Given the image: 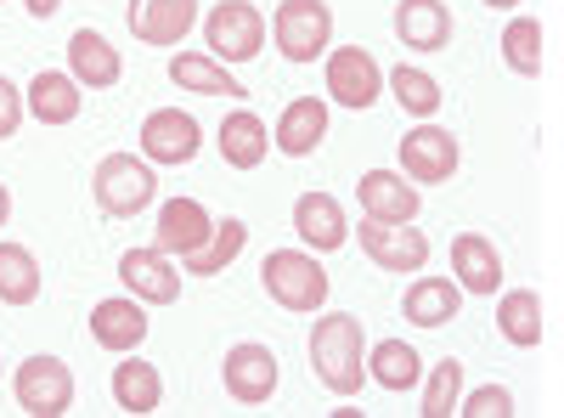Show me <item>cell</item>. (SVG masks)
Wrapping results in <instances>:
<instances>
[{
    "mask_svg": "<svg viewBox=\"0 0 564 418\" xmlns=\"http://www.w3.org/2000/svg\"><path fill=\"white\" fill-rule=\"evenodd\" d=\"M311 374L334 390V396H356L367 379V334H361V317L334 311V317H316L311 329Z\"/></svg>",
    "mask_w": 564,
    "mask_h": 418,
    "instance_id": "6da1fadb",
    "label": "cell"
},
{
    "mask_svg": "<svg viewBox=\"0 0 564 418\" xmlns=\"http://www.w3.org/2000/svg\"><path fill=\"white\" fill-rule=\"evenodd\" d=\"M260 283H265V294L282 311L311 317V311L327 306V271H322V260L311 249H271L265 266H260Z\"/></svg>",
    "mask_w": 564,
    "mask_h": 418,
    "instance_id": "7a4b0ae2",
    "label": "cell"
},
{
    "mask_svg": "<svg viewBox=\"0 0 564 418\" xmlns=\"http://www.w3.org/2000/svg\"><path fill=\"white\" fill-rule=\"evenodd\" d=\"M90 193H97L102 215L124 221V215H141L159 199V175H153L148 159H135V153H108L97 164V175H90Z\"/></svg>",
    "mask_w": 564,
    "mask_h": 418,
    "instance_id": "3957f363",
    "label": "cell"
},
{
    "mask_svg": "<svg viewBox=\"0 0 564 418\" xmlns=\"http://www.w3.org/2000/svg\"><path fill=\"white\" fill-rule=\"evenodd\" d=\"M271 40L300 68L327 57V45H334V12H327V0H282L271 12Z\"/></svg>",
    "mask_w": 564,
    "mask_h": 418,
    "instance_id": "277c9868",
    "label": "cell"
},
{
    "mask_svg": "<svg viewBox=\"0 0 564 418\" xmlns=\"http://www.w3.org/2000/svg\"><path fill=\"white\" fill-rule=\"evenodd\" d=\"M204 45L215 63H254L260 45H265V18L260 7H249V0H220V7L204 18Z\"/></svg>",
    "mask_w": 564,
    "mask_h": 418,
    "instance_id": "5b68a950",
    "label": "cell"
},
{
    "mask_svg": "<svg viewBox=\"0 0 564 418\" xmlns=\"http://www.w3.org/2000/svg\"><path fill=\"white\" fill-rule=\"evenodd\" d=\"M12 396L29 418H63L74 407V367L57 356H29L12 374Z\"/></svg>",
    "mask_w": 564,
    "mask_h": 418,
    "instance_id": "8992f818",
    "label": "cell"
},
{
    "mask_svg": "<svg viewBox=\"0 0 564 418\" xmlns=\"http://www.w3.org/2000/svg\"><path fill=\"white\" fill-rule=\"evenodd\" d=\"M379 90H384V68L367 45H339V52H327V97H334L339 108L361 114V108L379 103Z\"/></svg>",
    "mask_w": 564,
    "mask_h": 418,
    "instance_id": "52a82bcc",
    "label": "cell"
},
{
    "mask_svg": "<svg viewBox=\"0 0 564 418\" xmlns=\"http://www.w3.org/2000/svg\"><path fill=\"white\" fill-rule=\"evenodd\" d=\"M220 379H226V396H231V401H243V407L271 401V396H276V385H282L276 351H271V345H254V340L231 345V351H226V362H220Z\"/></svg>",
    "mask_w": 564,
    "mask_h": 418,
    "instance_id": "ba28073f",
    "label": "cell"
},
{
    "mask_svg": "<svg viewBox=\"0 0 564 418\" xmlns=\"http://www.w3.org/2000/svg\"><path fill=\"white\" fill-rule=\"evenodd\" d=\"M463 164V148L457 136L441 130V125H417L401 136V175L406 181H423V187H441V181H452Z\"/></svg>",
    "mask_w": 564,
    "mask_h": 418,
    "instance_id": "9c48e42d",
    "label": "cell"
},
{
    "mask_svg": "<svg viewBox=\"0 0 564 418\" xmlns=\"http://www.w3.org/2000/svg\"><path fill=\"white\" fill-rule=\"evenodd\" d=\"M204 148V130L181 108H153L141 119V159L148 164H193Z\"/></svg>",
    "mask_w": 564,
    "mask_h": 418,
    "instance_id": "30bf717a",
    "label": "cell"
},
{
    "mask_svg": "<svg viewBox=\"0 0 564 418\" xmlns=\"http://www.w3.org/2000/svg\"><path fill=\"white\" fill-rule=\"evenodd\" d=\"M361 255L379 271H423L430 266V238L412 221H367L361 226Z\"/></svg>",
    "mask_w": 564,
    "mask_h": 418,
    "instance_id": "8fae6325",
    "label": "cell"
},
{
    "mask_svg": "<svg viewBox=\"0 0 564 418\" xmlns=\"http://www.w3.org/2000/svg\"><path fill=\"white\" fill-rule=\"evenodd\" d=\"M119 283L141 306H175L181 300V266L159 249H124L119 255Z\"/></svg>",
    "mask_w": 564,
    "mask_h": 418,
    "instance_id": "7c38bea8",
    "label": "cell"
},
{
    "mask_svg": "<svg viewBox=\"0 0 564 418\" xmlns=\"http://www.w3.org/2000/svg\"><path fill=\"white\" fill-rule=\"evenodd\" d=\"M209 232H215V221H209V210L198 199H170V204H159L153 249L170 255V260H186V255H198L209 244Z\"/></svg>",
    "mask_w": 564,
    "mask_h": 418,
    "instance_id": "4fadbf2b",
    "label": "cell"
},
{
    "mask_svg": "<svg viewBox=\"0 0 564 418\" xmlns=\"http://www.w3.org/2000/svg\"><path fill=\"white\" fill-rule=\"evenodd\" d=\"M294 232L311 255H334L350 244V221H345V204L334 193H300L294 199Z\"/></svg>",
    "mask_w": 564,
    "mask_h": 418,
    "instance_id": "5bb4252c",
    "label": "cell"
},
{
    "mask_svg": "<svg viewBox=\"0 0 564 418\" xmlns=\"http://www.w3.org/2000/svg\"><path fill=\"white\" fill-rule=\"evenodd\" d=\"M327 142V103L322 97H294L271 125V148L282 159H311Z\"/></svg>",
    "mask_w": 564,
    "mask_h": 418,
    "instance_id": "9a60e30c",
    "label": "cell"
},
{
    "mask_svg": "<svg viewBox=\"0 0 564 418\" xmlns=\"http://www.w3.org/2000/svg\"><path fill=\"white\" fill-rule=\"evenodd\" d=\"M124 18L141 45H181L198 23V0H130Z\"/></svg>",
    "mask_w": 564,
    "mask_h": 418,
    "instance_id": "2e32d148",
    "label": "cell"
},
{
    "mask_svg": "<svg viewBox=\"0 0 564 418\" xmlns=\"http://www.w3.org/2000/svg\"><path fill=\"white\" fill-rule=\"evenodd\" d=\"M23 108L40 119V125H74L79 108H85V85L68 74V68H40L23 90Z\"/></svg>",
    "mask_w": 564,
    "mask_h": 418,
    "instance_id": "e0dca14e",
    "label": "cell"
},
{
    "mask_svg": "<svg viewBox=\"0 0 564 418\" xmlns=\"http://www.w3.org/2000/svg\"><path fill=\"white\" fill-rule=\"evenodd\" d=\"M90 340H97L102 351H113V356L141 351V340H148V311H141V300L135 294L102 300L97 311H90Z\"/></svg>",
    "mask_w": 564,
    "mask_h": 418,
    "instance_id": "ac0fdd59",
    "label": "cell"
},
{
    "mask_svg": "<svg viewBox=\"0 0 564 418\" xmlns=\"http://www.w3.org/2000/svg\"><path fill=\"white\" fill-rule=\"evenodd\" d=\"M452 283L463 294H497V283H502L497 244L480 238V232H457V238H452Z\"/></svg>",
    "mask_w": 564,
    "mask_h": 418,
    "instance_id": "d6986e66",
    "label": "cell"
},
{
    "mask_svg": "<svg viewBox=\"0 0 564 418\" xmlns=\"http://www.w3.org/2000/svg\"><path fill=\"white\" fill-rule=\"evenodd\" d=\"M68 74L85 85V90H113L124 79V57H119V45H108V34L97 29H79L68 40Z\"/></svg>",
    "mask_w": 564,
    "mask_h": 418,
    "instance_id": "ffe728a7",
    "label": "cell"
},
{
    "mask_svg": "<svg viewBox=\"0 0 564 418\" xmlns=\"http://www.w3.org/2000/svg\"><path fill=\"white\" fill-rule=\"evenodd\" d=\"M356 199L367 221H417V187L395 170H367L356 181Z\"/></svg>",
    "mask_w": 564,
    "mask_h": 418,
    "instance_id": "44dd1931",
    "label": "cell"
},
{
    "mask_svg": "<svg viewBox=\"0 0 564 418\" xmlns=\"http://www.w3.org/2000/svg\"><path fill=\"white\" fill-rule=\"evenodd\" d=\"M395 34H401L406 52H446V45H452L446 0H401V7H395Z\"/></svg>",
    "mask_w": 564,
    "mask_h": 418,
    "instance_id": "7402d4cb",
    "label": "cell"
},
{
    "mask_svg": "<svg viewBox=\"0 0 564 418\" xmlns=\"http://www.w3.org/2000/svg\"><path fill=\"white\" fill-rule=\"evenodd\" d=\"M215 142H220V159H226L231 170H260L265 153H271V130H265L260 114L238 108V114H226V125H220Z\"/></svg>",
    "mask_w": 564,
    "mask_h": 418,
    "instance_id": "603a6c76",
    "label": "cell"
},
{
    "mask_svg": "<svg viewBox=\"0 0 564 418\" xmlns=\"http://www.w3.org/2000/svg\"><path fill=\"white\" fill-rule=\"evenodd\" d=\"M401 311H406L412 329H446V322L463 311V289L452 283V277H417V283L406 289V300H401Z\"/></svg>",
    "mask_w": 564,
    "mask_h": 418,
    "instance_id": "cb8c5ba5",
    "label": "cell"
},
{
    "mask_svg": "<svg viewBox=\"0 0 564 418\" xmlns=\"http://www.w3.org/2000/svg\"><path fill=\"white\" fill-rule=\"evenodd\" d=\"M497 329L508 345H520V351H536L542 334H547V317H542V294L536 289H508L497 300Z\"/></svg>",
    "mask_w": 564,
    "mask_h": 418,
    "instance_id": "d4e9b609",
    "label": "cell"
},
{
    "mask_svg": "<svg viewBox=\"0 0 564 418\" xmlns=\"http://www.w3.org/2000/svg\"><path fill=\"white\" fill-rule=\"evenodd\" d=\"M367 379L379 385V390H412L423 379V356L406 345V340H379V345H367Z\"/></svg>",
    "mask_w": 564,
    "mask_h": 418,
    "instance_id": "484cf974",
    "label": "cell"
},
{
    "mask_svg": "<svg viewBox=\"0 0 564 418\" xmlns=\"http://www.w3.org/2000/svg\"><path fill=\"white\" fill-rule=\"evenodd\" d=\"M170 79H175L181 90H198V97H249V90L231 79V68L215 63L209 52H181V57H170Z\"/></svg>",
    "mask_w": 564,
    "mask_h": 418,
    "instance_id": "4316f807",
    "label": "cell"
},
{
    "mask_svg": "<svg viewBox=\"0 0 564 418\" xmlns=\"http://www.w3.org/2000/svg\"><path fill=\"white\" fill-rule=\"evenodd\" d=\"M243 244H249V226H243L238 215H226V221H215L209 244H204L198 255H186V260H181V271H186V277H220L231 260L243 255Z\"/></svg>",
    "mask_w": 564,
    "mask_h": 418,
    "instance_id": "83f0119b",
    "label": "cell"
},
{
    "mask_svg": "<svg viewBox=\"0 0 564 418\" xmlns=\"http://www.w3.org/2000/svg\"><path fill=\"white\" fill-rule=\"evenodd\" d=\"M113 401H119L130 418L159 412V401H164L159 367H153V362H119V367H113Z\"/></svg>",
    "mask_w": 564,
    "mask_h": 418,
    "instance_id": "f1b7e54d",
    "label": "cell"
},
{
    "mask_svg": "<svg viewBox=\"0 0 564 418\" xmlns=\"http://www.w3.org/2000/svg\"><path fill=\"white\" fill-rule=\"evenodd\" d=\"M40 300V260L29 244H0V306H34Z\"/></svg>",
    "mask_w": 564,
    "mask_h": 418,
    "instance_id": "f546056e",
    "label": "cell"
},
{
    "mask_svg": "<svg viewBox=\"0 0 564 418\" xmlns=\"http://www.w3.org/2000/svg\"><path fill=\"white\" fill-rule=\"evenodd\" d=\"M384 85L395 90V103H401L412 119H435V114H441V103H446L441 79H435V74H423V68H406V63H401Z\"/></svg>",
    "mask_w": 564,
    "mask_h": 418,
    "instance_id": "4dcf8cb0",
    "label": "cell"
},
{
    "mask_svg": "<svg viewBox=\"0 0 564 418\" xmlns=\"http://www.w3.org/2000/svg\"><path fill=\"white\" fill-rule=\"evenodd\" d=\"M502 63L520 74V79H536L542 74V18H513L502 29Z\"/></svg>",
    "mask_w": 564,
    "mask_h": 418,
    "instance_id": "1f68e13d",
    "label": "cell"
},
{
    "mask_svg": "<svg viewBox=\"0 0 564 418\" xmlns=\"http://www.w3.org/2000/svg\"><path fill=\"white\" fill-rule=\"evenodd\" d=\"M457 401H463V362H435V374H430V385H423V418H452L457 412Z\"/></svg>",
    "mask_w": 564,
    "mask_h": 418,
    "instance_id": "d6a6232c",
    "label": "cell"
},
{
    "mask_svg": "<svg viewBox=\"0 0 564 418\" xmlns=\"http://www.w3.org/2000/svg\"><path fill=\"white\" fill-rule=\"evenodd\" d=\"M457 412H463V418H513V396H508L502 385H480Z\"/></svg>",
    "mask_w": 564,
    "mask_h": 418,
    "instance_id": "836d02e7",
    "label": "cell"
},
{
    "mask_svg": "<svg viewBox=\"0 0 564 418\" xmlns=\"http://www.w3.org/2000/svg\"><path fill=\"white\" fill-rule=\"evenodd\" d=\"M23 90L7 79V74H0V142H12V136H18V125H23Z\"/></svg>",
    "mask_w": 564,
    "mask_h": 418,
    "instance_id": "e575fe53",
    "label": "cell"
},
{
    "mask_svg": "<svg viewBox=\"0 0 564 418\" xmlns=\"http://www.w3.org/2000/svg\"><path fill=\"white\" fill-rule=\"evenodd\" d=\"M23 7H29V18H52L63 0H23Z\"/></svg>",
    "mask_w": 564,
    "mask_h": 418,
    "instance_id": "d590c367",
    "label": "cell"
},
{
    "mask_svg": "<svg viewBox=\"0 0 564 418\" xmlns=\"http://www.w3.org/2000/svg\"><path fill=\"white\" fill-rule=\"evenodd\" d=\"M7 221H12V193L0 187V226H7Z\"/></svg>",
    "mask_w": 564,
    "mask_h": 418,
    "instance_id": "8d00e7d4",
    "label": "cell"
},
{
    "mask_svg": "<svg viewBox=\"0 0 564 418\" xmlns=\"http://www.w3.org/2000/svg\"><path fill=\"white\" fill-rule=\"evenodd\" d=\"M486 7H497V12H508V7H520V0H486Z\"/></svg>",
    "mask_w": 564,
    "mask_h": 418,
    "instance_id": "74e56055",
    "label": "cell"
}]
</instances>
